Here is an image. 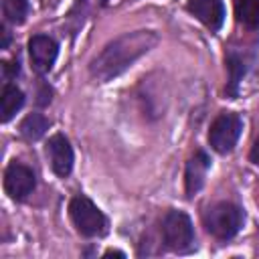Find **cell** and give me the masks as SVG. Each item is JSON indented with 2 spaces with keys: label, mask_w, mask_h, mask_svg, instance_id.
Here are the masks:
<instances>
[{
  "label": "cell",
  "mask_w": 259,
  "mask_h": 259,
  "mask_svg": "<svg viewBox=\"0 0 259 259\" xmlns=\"http://www.w3.org/2000/svg\"><path fill=\"white\" fill-rule=\"evenodd\" d=\"M156 42H158V34L154 30L142 28L134 32H123L121 36L107 42L103 51L91 61L89 73L99 83L111 81L119 77L123 71H127L150 49H154Z\"/></svg>",
  "instance_id": "6da1fadb"
},
{
  "label": "cell",
  "mask_w": 259,
  "mask_h": 259,
  "mask_svg": "<svg viewBox=\"0 0 259 259\" xmlns=\"http://www.w3.org/2000/svg\"><path fill=\"white\" fill-rule=\"evenodd\" d=\"M69 217L75 225V229L83 235V237H103L107 233V219L105 214L97 208V204L79 194L75 198H71L69 202Z\"/></svg>",
  "instance_id": "7a4b0ae2"
},
{
  "label": "cell",
  "mask_w": 259,
  "mask_h": 259,
  "mask_svg": "<svg viewBox=\"0 0 259 259\" xmlns=\"http://www.w3.org/2000/svg\"><path fill=\"white\" fill-rule=\"evenodd\" d=\"M243 221H245L243 210L233 202H217L204 212L206 231L221 241L233 239L241 231Z\"/></svg>",
  "instance_id": "3957f363"
},
{
  "label": "cell",
  "mask_w": 259,
  "mask_h": 259,
  "mask_svg": "<svg viewBox=\"0 0 259 259\" xmlns=\"http://www.w3.org/2000/svg\"><path fill=\"white\" fill-rule=\"evenodd\" d=\"M162 239L170 251L188 253L194 249V227L184 210H168L162 221Z\"/></svg>",
  "instance_id": "277c9868"
},
{
  "label": "cell",
  "mask_w": 259,
  "mask_h": 259,
  "mask_svg": "<svg viewBox=\"0 0 259 259\" xmlns=\"http://www.w3.org/2000/svg\"><path fill=\"white\" fill-rule=\"evenodd\" d=\"M243 132V119L237 113H221L214 117V121L210 123L208 130V144L214 152L219 154H229L237 142L239 136Z\"/></svg>",
  "instance_id": "5b68a950"
},
{
  "label": "cell",
  "mask_w": 259,
  "mask_h": 259,
  "mask_svg": "<svg viewBox=\"0 0 259 259\" xmlns=\"http://www.w3.org/2000/svg\"><path fill=\"white\" fill-rule=\"evenodd\" d=\"M36 186L34 172L20 164V162H10L4 170V192L12 200H24Z\"/></svg>",
  "instance_id": "8992f818"
},
{
  "label": "cell",
  "mask_w": 259,
  "mask_h": 259,
  "mask_svg": "<svg viewBox=\"0 0 259 259\" xmlns=\"http://www.w3.org/2000/svg\"><path fill=\"white\" fill-rule=\"evenodd\" d=\"M28 55H30V63L32 69L40 75L49 73L57 61L59 55V45L55 42V38L47 36V34H34L28 40Z\"/></svg>",
  "instance_id": "52a82bcc"
},
{
  "label": "cell",
  "mask_w": 259,
  "mask_h": 259,
  "mask_svg": "<svg viewBox=\"0 0 259 259\" xmlns=\"http://www.w3.org/2000/svg\"><path fill=\"white\" fill-rule=\"evenodd\" d=\"M47 154H49V162H51L53 172L61 178H67L71 174L73 162H75L73 148H71L69 140L63 134L51 136L49 142H47Z\"/></svg>",
  "instance_id": "ba28073f"
},
{
  "label": "cell",
  "mask_w": 259,
  "mask_h": 259,
  "mask_svg": "<svg viewBox=\"0 0 259 259\" xmlns=\"http://www.w3.org/2000/svg\"><path fill=\"white\" fill-rule=\"evenodd\" d=\"M186 8L210 30H219L225 22L223 0H188Z\"/></svg>",
  "instance_id": "9c48e42d"
},
{
  "label": "cell",
  "mask_w": 259,
  "mask_h": 259,
  "mask_svg": "<svg viewBox=\"0 0 259 259\" xmlns=\"http://www.w3.org/2000/svg\"><path fill=\"white\" fill-rule=\"evenodd\" d=\"M208 168H210V158L206 156V152H202V150L194 152V156L186 162V170H184L186 196H194L202 188Z\"/></svg>",
  "instance_id": "30bf717a"
},
{
  "label": "cell",
  "mask_w": 259,
  "mask_h": 259,
  "mask_svg": "<svg viewBox=\"0 0 259 259\" xmlns=\"http://www.w3.org/2000/svg\"><path fill=\"white\" fill-rule=\"evenodd\" d=\"M24 105V93L16 87V85H10L6 83L4 89H2V95H0V113H2V121L8 123Z\"/></svg>",
  "instance_id": "8fae6325"
},
{
  "label": "cell",
  "mask_w": 259,
  "mask_h": 259,
  "mask_svg": "<svg viewBox=\"0 0 259 259\" xmlns=\"http://www.w3.org/2000/svg\"><path fill=\"white\" fill-rule=\"evenodd\" d=\"M49 125H51V121L42 113H28L20 121V127L18 130H20L22 138H26L28 142H36V140H40L47 134Z\"/></svg>",
  "instance_id": "7c38bea8"
},
{
  "label": "cell",
  "mask_w": 259,
  "mask_h": 259,
  "mask_svg": "<svg viewBox=\"0 0 259 259\" xmlns=\"http://www.w3.org/2000/svg\"><path fill=\"white\" fill-rule=\"evenodd\" d=\"M235 14L247 28H259V0H237Z\"/></svg>",
  "instance_id": "4fadbf2b"
},
{
  "label": "cell",
  "mask_w": 259,
  "mask_h": 259,
  "mask_svg": "<svg viewBox=\"0 0 259 259\" xmlns=\"http://www.w3.org/2000/svg\"><path fill=\"white\" fill-rule=\"evenodd\" d=\"M4 18L12 24H22L28 14V0H4L2 2Z\"/></svg>",
  "instance_id": "5bb4252c"
},
{
  "label": "cell",
  "mask_w": 259,
  "mask_h": 259,
  "mask_svg": "<svg viewBox=\"0 0 259 259\" xmlns=\"http://www.w3.org/2000/svg\"><path fill=\"white\" fill-rule=\"evenodd\" d=\"M227 69H229V73H231L227 91H229L231 95H237V87H239V81H241V77L245 75V63H243V59H241L239 55L231 53V55L227 57Z\"/></svg>",
  "instance_id": "9a60e30c"
},
{
  "label": "cell",
  "mask_w": 259,
  "mask_h": 259,
  "mask_svg": "<svg viewBox=\"0 0 259 259\" xmlns=\"http://www.w3.org/2000/svg\"><path fill=\"white\" fill-rule=\"evenodd\" d=\"M2 73H4V79L10 81L12 77H16L20 73V67H18V63H2Z\"/></svg>",
  "instance_id": "2e32d148"
},
{
  "label": "cell",
  "mask_w": 259,
  "mask_h": 259,
  "mask_svg": "<svg viewBox=\"0 0 259 259\" xmlns=\"http://www.w3.org/2000/svg\"><path fill=\"white\" fill-rule=\"evenodd\" d=\"M249 160H251L255 166H259V136L255 138V142H253V146H251V152H249Z\"/></svg>",
  "instance_id": "e0dca14e"
},
{
  "label": "cell",
  "mask_w": 259,
  "mask_h": 259,
  "mask_svg": "<svg viewBox=\"0 0 259 259\" xmlns=\"http://www.w3.org/2000/svg\"><path fill=\"white\" fill-rule=\"evenodd\" d=\"M51 95H53V91H51V87H47V85H42V91L38 93V103L40 105H47V103H51Z\"/></svg>",
  "instance_id": "ac0fdd59"
},
{
  "label": "cell",
  "mask_w": 259,
  "mask_h": 259,
  "mask_svg": "<svg viewBox=\"0 0 259 259\" xmlns=\"http://www.w3.org/2000/svg\"><path fill=\"white\" fill-rule=\"evenodd\" d=\"M111 255H115V257H125V253H123V251H115V249H109V251H105V253H103V257H111Z\"/></svg>",
  "instance_id": "d6986e66"
}]
</instances>
